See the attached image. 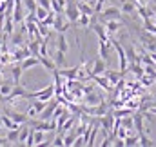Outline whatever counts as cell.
Here are the masks:
<instances>
[{
  "label": "cell",
  "instance_id": "6da1fadb",
  "mask_svg": "<svg viewBox=\"0 0 156 147\" xmlns=\"http://www.w3.org/2000/svg\"><path fill=\"white\" fill-rule=\"evenodd\" d=\"M53 96H55V84L45 85L44 89L35 91V93H27V98L29 100L31 98H38V100H44V102H49V100H53Z\"/></svg>",
  "mask_w": 156,
  "mask_h": 147
},
{
  "label": "cell",
  "instance_id": "7a4b0ae2",
  "mask_svg": "<svg viewBox=\"0 0 156 147\" xmlns=\"http://www.w3.org/2000/svg\"><path fill=\"white\" fill-rule=\"evenodd\" d=\"M111 45H113L115 51H116L118 60H120V73L123 74L125 69H127V55H125V49H123V45H122L118 40H111Z\"/></svg>",
  "mask_w": 156,
  "mask_h": 147
},
{
  "label": "cell",
  "instance_id": "3957f363",
  "mask_svg": "<svg viewBox=\"0 0 156 147\" xmlns=\"http://www.w3.org/2000/svg\"><path fill=\"white\" fill-rule=\"evenodd\" d=\"M122 11L115 7V5H109V7H105V9H102L100 11V20L102 22H105V20H122Z\"/></svg>",
  "mask_w": 156,
  "mask_h": 147
},
{
  "label": "cell",
  "instance_id": "277c9868",
  "mask_svg": "<svg viewBox=\"0 0 156 147\" xmlns=\"http://www.w3.org/2000/svg\"><path fill=\"white\" fill-rule=\"evenodd\" d=\"M2 113H5V114H7V116L15 122V124H20V125H22V124H27V122H29V116H27L26 113H18V111L7 109V107H4V111H2Z\"/></svg>",
  "mask_w": 156,
  "mask_h": 147
},
{
  "label": "cell",
  "instance_id": "5b68a950",
  "mask_svg": "<svg viewBox=\"0 0 156 147\" xmlns=\"http://www.w3.org/2000/svg\"><path fill=\"white\" fill-rule=\"evenodd\" d=\"M51 27H55V31H58V33H66L69 29V20L64 22V13H55V20H53Z\"/></svg>",
  "mask_w": 156,
  "mask_h": 147
},
{
  "label": "cell",
  "instance_id": "8992f818",
  "mask_svg": "<svg viewBox=\"0 0 156 147\" xmlns=\"http://www.w3.org/2000/svg\"><path fill=\"white\" fill-rule=\"evenodd\" d=\"M29 55H31V51H29L27 45H16V49L11 53V58H13V62H22V60L27 58Z\"/></svg>",
  "mask_w": 156,
  "mask_h": 147
},
{
  "label": "cell",
  "instance_id": "52a82bcc",
  "mask_svg": "<svg viewBox=\"0 0 156 147\" xmlns=\"http://www.w3.org/2000/svg\"><path fill=\"white\" fill-rule=\"evenodd\" d=\"M105 71H107V62H105L104 58H94L93 67H91V76H94V74H104Z\"/></svg>",
  "mask_w": 156,
  "mask_h": 147
},
{
  "label": "cell",
  "instance_id": "ba28073f",
  "mask_svg": "<svg viewBox=\"0 0 156 147\" xmlns=\"http://www.w3.org/2000/svg\"><path fill=\"white\" fill-rule=\"evenodd\" d=\"M98 56L100 58H104L105 62L109 60V56H111V51H113V45H111V38H109V42H100L98 44Z\"/></svg>",
  "mask_w": 156,
  "mask_h": 147
},
{
  "label": "cell",
  "instance_id": "9c48e42d",
  "mask_svg": "<svg viewBox=\"0 0 156 147\" xmlns=\"http://www.w3.org/2000/svg\"><path fill=\"white\" fill-rule=\"evenodd\" d=\"M40 64L38 56H35V55H29L27 58H24L22 62H20V66H22V71H27V69H33V67H37Z\"/></svg>",
  "mask_w": 156,
  "mask_h": 147
},
{
  "label": "cell",
  "instance_id": "30bf717a",
  "mask_svg": "<svg viewBox=\"0 0 156 147\" xmlns=\"http://www.w3.org/2000/svg\"><path fill=\"white\" fill-rule=\"evenodd\" d=\"M78 71H80V66L69 67V69H66V67H60V69H58L60 76H64V78H67V80H75V78H78Z\"/></svg>",
  "mask_w": 156,
  "mask_h": 147
},
{
  "label": "cell",
  "instance_id": "8fae6325",
  "mask_svg": "<svg viewBox=\"0 0 156 147\" xmlns=\"http://www.w3.org/2000/svg\"><path fill=\"white\" fill-rule=\"evenodd\" d=\"M15 26H16V24H15L13 16H11V15H5V16H4V22H2V29H4V35H7V37H9V35L15 31Z\"/></svg>",
  "mask_w": 156,
  "mask_h": 147
},
{
  "label": "cell",
  "instance_id": "7c38bea8",
  "mask_svg": "<svg viewBox=\"0 0 156 147\" xmlns=\"http://www.w3.org/2000/svg\"><path fill=\"white\" fill-rule=\"evenodd\" d=\"M104 26H105V31L109 33V35H115L118 33L120 29H122V20H105V22H102Z\"/></svg>",
  "mask_w": 156,
  "mask_h": 147
},
{
  "label": "cell",
  "instance_id": "4fadbf2b",
  "mask_svg": "<svg viewBox=\"0 0 156 147\" xmlns=\"http://www.w3.org/2000/svg\"><path fill=\"white\" fill-rule=\"evenodd\" d=\"M13 85H15L13 78H11V80H4V78H2V82H0V98L7 96V95L13 91Z\"/></svg>",
  "mask_w": 156,
  "mask_h": 147
},
{
  "label": "cell",
  "instance_id": "5bb4252c",
  "mask_svg": "<svg viewBox=\"0 0 156 147\" xmlns=\"http://www.w3.org/2000/svg\"><path fill=\"white\" fill-rule=\"evenodd\" d=\"M91 80H93L94 84H98L102 89H105V91H111V82L107 80V76H102V74H94V76H91Z\"/></svg>",
  "mask_w": 156,
  "mask_h": 147
},
{
  "label": "cell",
  "instance_id": "9a60e30c",
  "mask_svg": "<svg viewBox=\"0 0 156 147\" xmlns=\"http://www.w3.org/2000/svg\"><path fill=\"white\" fill-rule=\"evenodd\" d=\"M123 49H125V55H127V64H134V62H138V55H136L133 44L123 45Z\"/></svg>",
  "mask_w": 156,
  "mask_h": 147
},
{
  "label": "cell",
  "instance_id": "2e32d148",
  "mask_svg": "<svg viewBox=\"0 0 156 147\" xmlns=\"http://www.w3.org/2000/svg\"><path fill=\"white\" fill-rule=\"evenodd\" d=\"M53 62H55V66L60 69V67H66V53L64 51H60V49H56L55 53H53Z\"/></svg>",
  "mask_w": 156,
  "mask_h": 147
},
{
  "label": "cell",
  "instance_id": "e0dca14e",
  "mask_svg": "<svg viewBox=\"0 0 156 147\" xmlns=\"http://www.w3.org/2000/svg\"><path fill=\"white\" fill-rule=\"evenodd\" d=\"M120 11H122V15H134L136 13V4L131 2V0H123Z\"/></svg>",
  "mask_w": 156,
  "mask_h": 147
},
{
  "label": "cell",
  "instance_id": "ac0fdd59",
  "mask_svg": "<svg viewBox=\"0 0 156 147\" xmlns=\"http://www.w3.org/2000/svg\"><path fill=\"white\" fill-rule=\"evenodd\" d=\"M20 76H22V66H20V62H15L11 66V78L15 84H20Z\"/></svg>",
  "mask_w": 156,
  "mask_h": 147
},
{
  "label": "cell",
  "instance_id": "d6986e66",
  "mask_svg": "<svg viewBox=\"0 0 156 147\" xmlns=\"http://www.w3.org/2000/svg\"><path fill=\"white\" fill-rule=\"evenodd\" d=\"M76 5H78V11L80 13H83V15H89V16H93L94 15V7L89 4V2H76Z\"/></svg>",
  "mask_w": 156,
  "mask_h": 147
},
{
  "label": "cell",
  "instance_id": "ffe728a7",
  "mask_svg": "<svg viewBox=\"0 0 156 147\" xmlns=\"http://www.w3.org/2000/svg\"><path fill=\"white\" fill-rule=\"evenodd\" d=\"M0 122H2V125H4L5 129H18V127H20V124H15V122L5 114V113H2V114H0Z\"/></svg>",
  "mask_w": 156,
  "mask_h": 147
},
{
  "label": "cell",
  "instance_id": "44dd1931",
  "mask_svg": "<svg viewBox=\"0 0 156 147\" xmlns=\"http://www.w3.org/2000/svg\"><path fill=\"white\" fill-rule=\"evenodd\" d=\"M56 49H60V51H64V53H67V51H69V44H67V38H66V35H64V33H58Z\"/></svg>",
  "mask_w": 156,
  "mask_h": 147
},
{
  "label": "cell",
  "instance_id": "7402d4cb",
  "mask_svg": "<svg viewBox=\"0 0 156 147\" xmlns=\"http://www.w3.org/2000/svg\"><path fill=\"white\" fill-rule=\"evenodd\" d=\"M104 74L107 76V80L111 82V85H116L118 82L122 80V76H123V74L120 73V71H105Z\"/></svg>",
  "mask_w": 156,
  "mask_h": 147
},
{
  "label": "cell",
  "instance_id": "603a6c76",
  "mask_svg": "<svg viewBox=\"0 0 156 147\" xmlns=\"http://www.w3.org/2000/svg\"><path fill=\"white\" fill-rule=\"evenodd\" d=\"M91 24V16L89 15H83V13H80V16L76 18V22L73 24L75 27H87Z\"/></svg>",
  "mask_w": 156,
  "mask_h": 147
},
{
  "label": "cell",
  "instance_id": "cb8c5ba5",
  "mask_svg": "<svg viewBox=\"0 0 156 147\" xmlns=\"http://www.w3.org/2000/svg\"><path fill=\"white\" fill-rule=\"evenodd\" d=\"M83 96H85V98H83V102H85L87 106H98V104L102 102V98H100V96H96L93 91H91V93H87V95H83Z\"/></svg>",
  "mask_w": 156,
  "mask_h": 147
},
{
  "label": "cell",
  "instance_id": "d4e9b609",
  "mask_svg": "<svg viewBox=\"0 0 156 147\" xmlns=\"http://www.w3.org/2000/svg\"><path fill=\"white\" fill-rule=\"evenodd\" d=\"M9 38H11V44L13 45H24V33L22 31H13L9 35Z\"/></svg>",
  "mask_w": 156,
  "mask_h": 147
},
{
  "label": "cell",
  "instance_id": "484cf974",
  "mask_svg": "<svg viewBox=\"0 0 156 147\" xmlns=\"http://www.w3.org/2000/svg\"><path fill=\"white\" fill-rule=\"evenodd\" d=\"M38 60H40V64L47 69V71H55L56 69V66H55V62L49 58V56H38Z\"/></svg>",
  "mask_w": 156,
  "mask_h": 147
},
{
  "label": "cell",
  "instance_id": "4316f807",
  "mask_svg": "<svg viewBox=\"0 0 156 147\" xmlns=\"http://www.w3.org/2000/svg\"><path fill=\"white\" fill-rule=\"evenodd\" d=\"M18 131H20V127L18 129H7V142L9 144H15L16 145V142H18Z\"/></svg>",
  "mask_w": 156,
  "mask_h": 147
},
{
  "label": "cell",
  "instance_id": "83f0119b",
  "mask_svg": "<svg viewBox=\"0 0 156 147\" xmlns=\"http://www.w3.org/2000/svg\"><path fill=\"white\" fill-rule=\"evenodd\" d=\"M138 140H140L138 133H136V134H125V138H123V142H125V145H127V147L138 145Z\"/></svg>",
  "mask_w": 156,
  "mask_h": 147
},
{
  "label": "cell",
  "instance_id": "f1b7e54d",
  "mask_svg": "<svg viewBox=\"0 0 156 147\" xmlns=\"http://www.w3.org/2000/svg\"><path fill=\"white\" fill-rule=\"evenodd\" d=\"M133 113H134V109H131V107H127V109H115L113 111V116L115 118H123V116H129Z\"/></svg>",
  "mask_w": 156,
  "mask_h": 147
},
{
  "label": "cell",
  "instance_id": "f546056e",
  "mask_svg": "<svg viewBox=\"0 0 156 147\" xmlns=\"http://www.w3.org/2000/svg\"><path fill=\"white\" fill-rule=\"evenodd\" d=\"M22 4L26 5V11H27V13H35L37 7H38L37 0H22Z\"/></svg>",
  "mask_w": 156,
  "mask_h": 147
},
{
  "label": "cell",
  "instance_id": "4dcf8cb0",
  "mask_svg": "<svg viewBox=\"0 0 156 147\" xmlns=\"http://www.w3.org/2000/svg\"><path fill=\"white\" fill-rule=\"evenodd\" d=\"M120 124H122V127H127V129H134V122H133L131 114H129V116H123V118L120 120Z\"/></svg>",
  "mask_w": 156,
  "mask_h": 147
},
{
  "label": "cell",
  "instance_id": "1f68e13d",
  "mask_svg": "<svg viewBox=\"0 0 156 147\" xmlns=\"http://www.w3.org/2000/svg\"><path fill=\"white\" fill-rule=\"evenodd\" d=\"M33 138H35V145H40L45 138H44V131H38V129H33Z\"/></svg>",
  "mask_w": 156,
  "mask_h": 147
},
{
  "label": "cell",
  "instance_id": "d6a6232c",
  "mask_svg": "<svg viewBox=\"0 0 156 147\" xmlns=\"http://www.w3.org/2000/svg\"><path fill=\"white\" fill-rule=\"evenodd\" d=\"M51 11H53V9H51ZM47 13H49V11H47L45 7H42V5H38V7H37V11H35V15H37V18H38V22H40V20H44V18L47 16Z\"/></svg>",
  "mask_w": 156,
  "mask_h": 147
},
{
  "label": "cell",
  "instance_id": "836d02e7",
  "mask_svg": "<svg viewBox=\"0 0 156 147\" xmlns=\"http://www.w3.org/2000/svg\"><path fill=\"white\" fill-rule=\"evenodd\" d=\"M75 138H76V134L75 133H71V134H64V145H73V142H75Z\"/></svg>",
  "mask_w": 156,
  "mask_h": 147
},
{
  "label": "cell",
  "instance_id": "e575fe53",
  "mask_svg": "<svg viewBox=\"0 0 156 147\" xmlns=\"http://www.w3.org/2000/svg\"><path fill=\"white\" fill-rule=\"evenodd\" d=\"M51 145H56V147H60V145H64V134L60 133L55 140H51Z\"/></svg>",
  "mask_w": 156,
  "mask_h": 147
},
{
  "label": "cell",
  "instance_id": "d590c367",
  "mask_svg": "<svg viewBox=\"0 0 156 147\" xmlns=\"http://www.w3.org/2000/svg\"><path fill=\"white\" fill-rule=\"evenodd\" d=\"M37 4L42 5V7H45L47 11H51V0H37Z\"/></svg>",
  "mask_w": 156,
  "mask_h": 147
},
{
  "label": "cell",
  "instance_id": "8d00e7d4",
  "mask_svg": "<svg viewBox=\"0 0 156 147\" xmlns=\"http://www.w3.org/2000/svg\"><path fill=\"white\" fill-rule=\"evenodd\" d=\"M26 114H27V116H29V118H38V113H37V109H35V107H33V106H31V107H29V109L26 111Z\"/></svg>",
  "mask_w": 156,
  "mask_h": 147
},
{
  "label": "cell",
  "instance_id": "74e56055",
  "mask_svg": "<svg viewBox=\"0 0 156 147\" xmlns=\"http://www.w3.org/2000/svg\"><path fill=\"white\" fill-rule=\"evenodd\" d=\"M64 111H66V107H62V106H60V104H58V106H56V107H55V113H53V120H55V118H56V116H60V114H62V113H64Z\"/></svg>",
  "mask_w": 156,
  "mask_h": 147
},
{
  "label": "cell",
  "instance_id": "f35d334b",
  "mask_svg": "<svg viewBox=\"0 0 156 147\" xmlns=\"http://www.w3.org/2000/svg\"><path fill=\"white\" fill-rule=\"evenodd\" d=\"M0 145H9V142H7L5 136H0Z\"/></svg>",
  "mask_w": 156,
  "mask_h": 147
},
{
  "label": "cell",
  "instance_id": "ab89813d",
  "mask_svg": "<svg viewBox=\"0 0 156 147\" xmlns=\"http://www.w3.org/2000/svg\"><path fill=\"white\" fill-rule=\"evenodd\" d=\"M5 40H9L7 35H0V45H2V42H5Z\"/></svg>",
  "mask_w": 156,
  "mask_h": 147
},
{
  "label": "cell",
  "instance_id": "60d3db41",
  "mask_svg": "<svg viewBox=\"0 0 156 147\" xmlns=\"http://www.w3.org/2000/svg\"><path fill=\"white\" fill-rule=\"evenodd\" d=\"M4 129H5V127H4V125H2V122H0V133H4Z\"/></svg>",
  "mask_w": 156,
  "mask_h": 147
},
{
  "label": "cell",
  "instance_id": "b9f144b4",
  "mask_svg": "<svg viewBox=\"0 0 156 147\" xmlns=\"http://www.w3.org/2000/svg\"><path fill=\"white\" fill-rule=\"evenodd\" d=\"M2 111H4V106H2V102H0V114H2Z\"/></svg>",
  "mask_w": 156,
  "mask_h": 147
}]
</instances>
